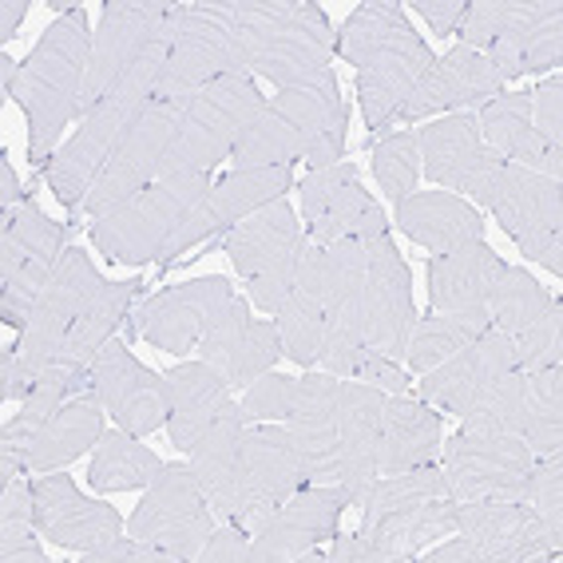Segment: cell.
I'll return each mask as SVG.
<instances>
[{"mask_svg":"<svg viewBox=\"0 0 563 563\" xmlns=\"http://www.w3.org/2000/svg\"><path fill=\"white\" fill-rule=\"evenodd\" d=\"M345 128H350V111H345L342 88L330 68L306 88L274 91L251 120V128L242 131V140L234 143L231 163L234 172L294 167V163L322 172L345 159Z\"/></svg>","mask_w":563,"mask_h":563,"instance_id":"obj_1","label":"cell"},{"mask_svg":"<svg viewBox=\"0 0 563 563\" xmlns=\"http://www.w3.org/2000/svg\"><path fill=\"white\" fill-rule=\"evenodd\" d=\"M91 36L96 32L88 29V12L80 4L64 9L16 71L12 100L21 103L29 120V159L41 167H48L52 155L60 152V135L68 131V123L80 120Z\"/></svg>","mask_w":563,"mask_h":563,"instance_id":"obj_2","label":"cell"},{"mask_svg":"<svg viewBox=\"0 0 563 563\" xmlns=\"http://www.w3.org/2000/svg\"><path fill=\"white\" fill-rule=\"evenodd\" d=\"M167 52H172V4H163V0H103L100 24L91 36L80 120L108 100H152Z\"/></svg>","mask_w":563,"mask_h":563,"instance_id":"obj_3","label":"cell"},{"mask_svg":"<svg viewBox=\"0 0 563 563\" xmlns=\"http://www.w3.org/2000/svg\"><path fill=\"white\" fill-rule=\"evenodd\" d=\"M251 76L278 91L306 88L338 60V29L313 0H231Z\"/></svg>","mask_w":563,"mask_h":563,"instance_id":"obj_4","label":"cell"},{"mask_svg":"<svg viewBox=\"0 0 563 563\" xmlns=\"http://www.w3.org/2000/svg\"><path fill=\"white\" fill-rule=\"evenodd\" d=\"M456 504L461 500L449 496L441 461L377 476L362 504V536L385 563H412L429 543L456 532Z\"/></svg>","mask_w":563,"mask_h":563,"instance_id":"obj_5","label":"cell"},{"mask_svg":"<svg viewBox=\"0 0 563 563\" xmlns=\"http://www.w3.org/2000/svg\"><path fill=\"white\" fill-rule=\"evenodd\" d=\"M262 103L266 96L258 91L254 76H222V80L183 96L172 152L163 159L159 179L219 172V163L234 155V143L251 128Z\"/></svg>","mask_w":563,"mask_h":563,"instance_id":"obj_6","label":"cell"},{"mask_svg":"<svg viewBox=\"0 0 563 563\" xmlns=\"http://www.w3.org/2000/svg\"><path fill=\"white\" fill-rule=\"evenodd\" d=\"M211 183V175H167V179H155L147 191H140L111 214L91 222V246L111 266H135V271L152 266V262H159L167 254L187 211L207 195Z\"/></svg>","mask_w":563,"mask_h":563,"instance_id":"obj_7","label":"cell"},{"mask_svg":"<svg viewBox=\"0 0 563 563\" xmlns=\"http://www.w3.org/2000/svg\"><path fill=\"white\" fill-rule=\"evenodd\" d=\"M222 76H251L231 0L172 4V52L155 84V100H183Z\"/></svg>","mask_w":563,"mask_h":563,"instance_id":"obj_8","label":"cell"},{"mask_svg":"<svg viewBox=\"0 0 563 563\" xmlns=\"http://www.w3.org/2000/svg\"><path fill=\"white\" fill-rule=\"evenodd\" d=\"M71 239V222H56L32 202V195L4 211L0 222V322L24 330L44 282L60 266Z\"/></svg>","mask_w":563,"mask_h":563,"instance_id":"obj_9","label":"cell"},{"mask_svg":"<svg viewBox=\"0 0 563 563\" xmlns=\"http://www.w3.org/2000/svg\"><path fill=\"white\" fill-rule=\"evenodd\" d=\"M290 187H298V183H294V167H246V172L222 175L219 183L207 187V195L195 202L191 211H187V219H183L179 234L172 239L167 254L159 258V266L163 271L187 266L191 258L207 254V246H219L222 234L234 231L242 219H251L262 207L286 199Z\"/></svg>","mask_w":563,"mask_h":563,"instance_id":"obj_10","label":"cell"},{"mask_svg":"<svg viewBox=\"0 0 563 563\" xmlns=\"http://www.w3.org/2000/svg\"><path fill=\"white\" fill-rule=\"evenodd\" d=\"M179 103L183 100H143L135 115L123 128L115 152H111L108 167L96 179V187L84 199L80 214L84 219H103L140 191H147L159 179V167L172 152L175 123H179Z\"/></svg>","mask_w":563,"mask_h":563,"instance_id":"obj_11","label":"cell"},{"mask_svg":"<svg viewBox=\"0 0 563 563\" xmlns=\"http://www.w3.org/2000/svg\"><path fill=\"white\" fill-rule=\"evenodd\" d=\"M488 211L500 231L536 258L548 274L563 278V187L540 172L504 163L488 195Z\"/></svg>","mask_w":563,"mask_h":563,"instance_id":"obj_12","label":"cell"},{"mask_svg":"<svg viewBox=\"0 0 563 563\" xmlns=\"http://www.w3.org/2000/svg\"><path fill=\"white\" fill-rule=\"evenodd\" d=\"M536 453L512 433H473L461 429L444 437L441 468L453 500H523Z\"/></svg>","mask_w":563,"mask_h":563,"instance_id":"obj_13","label":"cell"},{"mask_svg":"<svg viewBox=\"0 0 563 563\" xmlns=\"http://www.w3.org/2000/svg\"><path fill=\"white\" fill-rule=\"evenodd\" d=\"M211 532L214 508L202 496L191 464H167L128 520V536L155 543V548H167L179 563L199 560L202 543Z\"/></svg>","mask_w":563,"mask_h":563,"instance_id":"obj_14","label":"cell"},{"mask_svg":"<svg viewBox=\"0 0 563 563\" xmlns=\"http://www.w3.org/2000/svg\"><path fill=\"white\" fill-rule=\"evenodd\" d=\"M100 286H103V278H100V271L91 266L88 251L68 246L60 266L44 282L41 298H36L29 322H24V330H21V342H16V362H21V369L32 377V385L41 382V373L56 362L64 333L71 330V322L80 318V310L91 302V294L100 290Z\"/></svg>","mask_w":563,"mask_h":563,"instance_id":"obj_15","label":"cell"},{"mask_svg":"<svg viewBox=\"0 0 563 563\" xmlns=\"http://www.w3.org/2000/svg\"><path fill=\"white\" fill-rule=\"evenodd\" d=\"M84 393H91L103 405V412H111V421L128 429L135 437H152L159 429H167V377L135 357L128 350V338H111L96 362L88 365L84 377Z\"/></svg>","mask_w":563,"mask_h":563,"instance_id":"obj_16","label":"cell"},{"mask_svg":"<svg viewBox=\"0 0 563 563\" xmlns=\"http://www.w3.org/2000/svg\"><path fill=\"white\" fill-rule=\"evenodd\" d=\"M417 147H421V175L433 187L488 207L504 159L484 143L473 111H453V115L424 123L417 131Z\"/></svg>","mask_w":563,"mask_h":563,"instance_id":"obj_17","label":"cell"},{"mask_svg":"<svg viewBox=\"0 0 563 563\" xmlns=\"http://www.w3.org/2000/svg\"><path fill=\"white\" fill-rule=\"evenodd\" d=\"M302 195V219H306V239L313 246H333V242L357 239H382L389 234V219L377 207L369 191L357 179V167L350 159L322 167V172H306V179L298 183Z\"/></svg>","mask_w":563,"mask_h":563,"instance_id":"obj_18","label":"cell"},{"mask_svg":"<svg viewBox=\"0 0 563 563\" xmlns=\"http://www.w3.org/2000/svg\"><path fill=\"white\" fill-rule=\"evenodd\" d=\"M231 298L234 286L222 274H202V278L152 294L140 310L131 313V322H135V333L147 345L172 353V357H183V353L199 350L202 333L211 330V322L227 310Z\"/></svg>","mask_w":563,"mask_h":563,"instance_id":"obj_19","label":"cell"},{"mask_svg":"<svg viewBox=\"0 0 563 563\" xmlns=\"http://www.w3.org/2000/svg\"><path fill=\"white\" fill-rule=\"evenodd\" d=\"M365 254H369V271H365V345L393 357V362H405L409 333L417 325L409 262L389 234L365 242Z\"/></svg>","mask_w":563,"mask_h":563,"instance_id":"obj_20","label":"cell"},{"mask_svg":"<svg viewBox=\"0 0 563 563\" xmlns=\"http://www.w3.org/2000/svg\"><path fill=\"white\" fill-rule=\"evenodd\" d=\"M350 508L342 484H306L290 500H282L266 520L254 528L251 563H294L306 548L333 540L342 512Z\"/></svg>","mask_w":563,"mask_h":563,"instance_id":"obj_21","label":"cell"},{"mask_svg":"<svg viewBox=\"0 0 563 563\" xmlns=\"http://www.w3.org/2000/svg\"><path fill=\"white\" fill-rule=\"evenodd\" d=\"M456 532L473 540L488 563H540L563 555V540H555L523 500L456 504Z\"/></svg>","mask_w":563,"mask_h":563,"instance_id":"obj_22","label":"cell"},{"mask_svg":"<svg viewBox=\"0 0 563 563\" xmlns=\"http://www.w3.org/2000/svg\"><path fill=\"white\" fill-rule=\"evenodd\" d=\"M555 12H563L560 0H468L456 32L464 36L461 44L488 56L508 84L528 76V48L536 29Z\"/></svg>","mask_w":563,"mask_h":563,"instance_id":"obj_23","label":"cell"},{"mask_svg":"<svg viewBox=\"0 0 563 563\" xmlns=\"http://www.w3.org/2000/svg\"><path fill=\"white\" fill-rule=\"evenodd\" d=\"M135 108H140V103H131V100L100 103L91 115H84L76 135L48 159L44 179H48V191L56 195V202H60L64 211L76 214L84 207L88 191L96 187L103 167H108L123 128H128V120L135 115Z\"/></svg>","mask_w":563,"mask_h":563,"instance_id":"obj_24","label":"cell"},{"mask_svg":"<svg viewBox=\"0 0 563 563\" xmlns=\"http://www.w3.org/2000/svg\"><path fill=\"white\" fill-rule=\"evenodd\" d=\"M36 532L68 552H96L123 536V516L108 500L84 496L64 468L36 481Z\"/></svg>","mask_w":563,"mask_h":563,"instance_id":"obj_25","label":"cell"},{"mask_svg":"<svg viewBox=\"0 0 563 563\" xmlns=\"http://www.w3.org/2000/svg\"><path fill=\"white\" fill-rule=\"evenodd\" d=\"M504 91V76L488 56H481L468 44H456L433 60V68L424 71L421 84L412 88L409 103L401 111V123H421V120H441L453 111H468L488 103L493 96Z\"/></svg>","mask_w":563,"mask_h":563,"instance_id":"obj_26","label":"cell"},{"mask_svg":"<svg viewBox=\"0 0 563 563\" xmlns=\"http://www.w3.org/2000/svg\"><path fill=\"white\" fill-rule=\"evenodd\" d=\"M242 429H246V417H242L239 401H227V409L214 417V424L199 437L187 464H191L195 481H199L202 496L211 504L222 520L242 523L246 532L254 528L251 516V496H246V481H242Z\"/></svg>","mask_w":563,"mask_h":563,"instance_id":"obj_27","label":"cell"},{"mask_svg":"<svg viewBox=\"0 0 563 563\" xmlns=\"http://www.w3.org/2000/svg\"><path fill=\"white\" fill-rule=\"evenodd\" d=\"M385 393L365 382L342 377L338 385V484L350 496V508H362L377 484V449H382Z\"/></svg>","mask_w":563,"mask_h":563,"instance_id":"obj_28","label":"cell"},{"mask_svg":"<svg viewBox=\"0 0 563 563\" xmlns=\"http://www.w3.org/2000/svg\"><path fill=\"white\" fill-rule=\"evenodd\" d=\"M338 385L342 377L310 369L298 377V397L286 417V433L310 484H338Z\"/></svg>","mask_w":563,"mask_h":563,"instance_id":"obj_29","label":"cell"},{"mask_svg":"<svg viewBox=\"0 0 563 563\" xmlns=\"http://www.w3.org/2000/svg\"><path fill=\"white\" fill-rule=\"evenodd\" d=\"M433 48L417 32H409L405 41L377 52L365 64L362 76H357V103H362V120L369 123L373 135L401 123V111L409 103L412 88L421 84L424 71L433 68Z\"/></svg>","mask_w":563,"mask_h":563,"instance_id":"obj_30","label":"cell"},{"mask_svg":"<svg viewBox=\"0 0 563 563\" xmlns=\"http://www.w3.org/2000/svg\"><path fill=\"white\" fill-rule=\"evenodd\" d=\"M143 282L131 278V282H108L96 294H91V302L80 310V318L71 322V330L64 333L60 353H56V362L48 365V377H64L71 385V393H84V377H88V365L96 362V353L115 338L123 322L131 318V302L140 298ZM41 373V377H44Z\"/></svg>","mask_w":563,"mask_h":563,"instance_id":"obj_31","label":"cell"},{"mask_svg":"<svg viewBox=\"0 0 563 563\" xmlns=\"http://www.w3.org/2000/svg\"><path fill=\"white\" fill-rule=\"evenodd\" d=\"M242 481H246V496H251L254 528L282 500H290L298 488L310 484L286 424H246L242 429Z\"/></svg>","mask_w":563,"mask_h":563,"instance_id":"obj_32","label":"cell"},{"mask_svg":"<svg viewBox=\"0 0 563 563\" xmlns=\"http://www.w3.org/2000/svg\"><path fill=\"white\" fill-rule=\"evenodd\" d=\"M504 369H516L512 338L493 325V330H484L476 342L464 345L461 353H453L449 362L421 373V401H429L437 412L461 417V412L473 405L476 393Z\"/></svg>","mask_w":563,"mask_h":563,"instance_id":"obj_33","label":"cell"},{"mask_svg":"<svg viewBox=\"0 0 563 563\" xmlns=\"http://www.w3.org/2000/svg\"><path fill=\"white\" fill-rule=\"evenodd\" d=\"M473 115L484 143L504 163L540 172L548 179H560L563 175V152H552L532 123V91H500L488 103H481Z\"/></svg>","mask_w":563,"mask_h":563,"instance_id":"obj_34","label":"cell"},{"mask_svg":"<svg viewBox=\"0 0 563 563\" xmlns=\"http://www.w3.org/2000/svg\"><path fill=\"white\" fill-rule=\"evenodd\" d=\"M444 449L441 412L417 393H389L382 405V449L377 468L382 476L409 473L421 464H437Z\"/></svg>","mask_w":563,"mask_h":563,"instance_id":"obj_35","label":"cell"},{"mask_svg":"<svg viewBox=\"0 0 563 563\" xmlns=\"http://www.w3.org/2000/svg\"><path fill=\"white\" fill-rule=\"evenodd\" d=\"M393 219L405 239L437 254L461 251L484 239V214L476 211V202L453 191H412L409 199L397 202Z\"/></svg>","mask_w":563,"mask_h":563,"instance_id":"obj_36","label":"cell"},{"mask_svg":"<svg viewBox=\"0 0 563 563\" xmlns=\"http://www.w3.org/2000/svg\"><path fill=\"white\" fill-rule=\"evenodd\" d=\"M167 377V437L179 453H191L199 437L214 424L227 401H231V385L214 365L207 362H179L163 373Z\"/></svg>","mask_w":563,"mask_h":563,"instance_id":"obj_37","label":"cell"},{"mask_svg":"<svg viewBox=\"0 0 563 563\" xmlns=\"http://www.w3.org/2000/svg\"><path fill=\"white\" fill-rule=\"evenodd\" d=\"M504 258L488 242H468L461 251L433 254L429 258V306L437 313L488 310L493 282L500 274Z\"/></svg>","mask_w":563,"mask_h":563,"instance_id":"obj_38","label":"cell"},{"mask_svg":"<svg viewBox=\"0 0 563 563\" xmlns=\"http://www.w3.org/2000/svg\"><path fill=\"white\" fill-rule=\"evenodd\" d=\"M302 219L294 214V207L286 199L271 202L254 211L251 219H242L234 231H227L219 239V251H227V258L234 262V271L242 278H254L258 271H266L274 258L290 251L294 242L302 239Z\"/></svg>","mask_w":563,"mask_h":563,"instance_id":"obj_39","label":"cell"},{"mask_svg":"<svg viewBox=\"0 0 563 563\" xmlns=\"http://www.w3.org/2000/svg\"><path fill=\"white\" fill-rule=\"evenodd\" d=\"M103 437V405L91 393H76L60 405V412L44 424L29 453V473H56L91 453Z\"/></svg>","mask_w":563,"mask_h":563,"instance_id":"obj_40","label":"cell"},{"mask_svg":"<svg viewBox=\"0 0 563 563\" xmlns=\"http://www.w3.org/2000/svg\"><path fill=\"white\" fill-rule=\"evenodd\" d=\"M167 464L155 456V449L140 441L128 429H103L100 444L91 449L88 481L96 493H135V488H152Z\"/></svg>","mask_w":563,"mask_h":563,"instance_id":"obj_41","label":"cell"},{"mask_svg":"<svg viewBox=\"0 0 563 563\" xmlns=\"http://www.w3.org/2000/svg\"><path fill=\"white\" fill-rule=\"evenodd\" d=\"M484 330H493L488 310H461V313H424L417 318L409 333V350L405 362L412 373H429L441 362H449L453 353H461L468 342H476Z\"/></svg>","mask_w":563,"mask_h":563,"instance_id":"obj_42","label":"cell"},{"mask_svg":"<svg viewBox=\"0 0 563 563\" xmlns=\"http://www.w3.org/2000/svg\"><path fill=\"white\" fill-rule=\"evenodd\" d=\"M555 294L543 286V282H536V274L520 271V266H508L504 262L500 274H496L493 282V298H488V318H493V325L500 333H508V338H516V333H523L528 325H536L543 318V313L552 310Z\"/></svg>","mask_w":563,"mask_h":563,"instance_id":"obj_43","label":"cell"},{"mask_svg":"<svg viewBox=\"0 0 563 563\" xmlns=\"http://www.w3.org/2000/svg\"><path fill=\"white\" fill-rule=\"evenodd\" d=\"M520 441L536 456H552L563 449V365L528 373V405H523Z\"/></svg>","mask_w":563,"mask_h":563,"instance_id":"obj_44","label":"cell"},{"mask_svg":"<svg viewBox=\"0 0 563 563\" xmlns=\"http://www.w3.org/2000/svg\"><path fill=\"white\" fill-rule=\"evenodd\" d=\"M274 325H278L282 353L302 369H318L325 342V310L306 282H294V290L286 294V302L274 313Z\"/></svg>","mask_w":563,"mask_h":563,"instance_id":"obj_45","label":"cell"},{"mask_svg":"<svg viewBox=\"0 0 563 563\" xmlns=\"http://www.w3.org/2000/svg\"><path fill=\"white\" fill-rule=\"evenodd\" d=\"M36 481L16 476L0 488V560L4 563H44L41 540H36Z\"/></svg>","mask_w":563,"mask_h":563,"instance_id":"obj_46","label":"cell"},{"mask_svg":"<svg viewBox=\"0 0 563 563\" xmlns=\"http://www.w3.org/2000/svg\"><path fill=\"white\" fill-rule=\"evenodd\" d=\"M523 405H528V373L504 369L473 397V405L461 412L464 429L473 433H512L520 437Z\"/></svg>","mask_w":563,"mask_h":563,"instance_id":"obj_47","label":"cell"},{"mask_svg":"<svg viewBox=\"0 0 563 563\" xmlns=\"http://www.w3.org/2000/svg\"><path fill=\"white\" fill-rule=\"evenodd\" d=\"M373 175L385 199L401 202L421 183V147H417V131H389L373 147Z\"/></svg>","mask_w":563,"mask_h":563,"instance_id":"obj_48","label":"cell"},{"mask_svg":"<svg viewBox=\"0 0 563 563\" xmlns=\"http://www.w3.org/2000/svg\"><path fill=\"white\" fill-rule=\"evenodd\" d=\"M251 298H239L234 294L231 302H227V310L219 313L211 322V330L202 333V342H199V362L214 365V369L227 377L234 365V357H239L242 342H246V330H251Z\"/></svg>","mask_w":563,"mask_h":563,"instance_id":"obj_49","label":"cell"},{"mask_svg":"<svg viewBox=\"0 0 563 563\" xmlns=\"http://www.w3.org/2000/svg\"><path fill=\"white\" fill-rule=\"evenodd\" d=\"M294 397H298V377L271 369L242 389L239 409L246 417V424H286V417L294 409Z\"/></svg>","mask_w":563,"mask_h":563,"instance_id":"obj_50","label":"cell"},{"mask_svg":"<svg viewBox=\"0 0 563 563\" xmlns=\"http://www.w3.org/2000/svg\"><path fill=\"white\" fill-rule=\"evenodd\" d=\"M512 353H516V369H523V373L563 365V302L560 298H555L552 310L543 313L540 322L528 325L523 333H516Z\"/></svg>","mask_w":563,"mask_h":563,"instance_id":"obj_51","label":"cell"},{"mask_svg":"<svg viewBox=\"0 0 563 563\" xmlns=\"http://www.w3.org/2000/svg\"><path fill=\"white\" fill-rule=\"evenodd\" d=\"M278 362H282L278 325H274V318H254L251 330H246V342H242L239 357H234L231 373H227V385H231V393L234 389L242 393L254 377L278 369Z\"/></svg>","mask_w":563,"mask_h":563,"instance_id":"obj_52","label":"cell"},{"mask_svg":"<svg viewBox=\"0 0 563 563\" xmlns=\"http://www.w3.org/2000/svg\"><path fill=\"white\" fill-rule=\"evenodd\" d=\"M523 504L548 523V532L563 540V456H536L532 473H528V488H523Z\"/></svg>","mask_w":563,"mask_h":563,"instance_id":"obj_53","label":"cell"},{"mask_svg":"<svg viewBox=\"0 0 563 563\" xmlns=\"http://www.w3.org/2000/svg\"><path fill=\"white\" fill-rule=\"evenodd\" d=\"M310 246H313V242L302 234V239L294 242L282 258H274L266 271H258L254 278H246L254 310H258V313H278V306L286 302V294H290L294 282H298V271H302V258H306V251H310Z\"/></svg>","mask_w":563,"mask_h":563,"instance_id":"obj_54","label":"cell"},{"mask_svg":"<svg viewBox=\"0 0 563 563\" xmlns=\"http://www.w3.org/2000/svg\"><path fill=\"white\" fill-rule=\"evenodd\" d=\"M532 123L540 131V140L552 147V152H563V76L552 71L543 84H536L532 91Z\"/></svg>","mask_w":563,"mask_h":563,"instance_id":"obj_55","label":"cell"},{"mask_svg":"<svg viewBox=\"0 0 563 563\" xmlns=\"http://www.w3.org/2000/svg\"><path fill=\"white\" fill-rule=\"evenodd\" d=\"M254 555V532H246L242 523L227 520L214 523V532L202 543L199 560L202 563H251Z\"/></svg>","mask_w":563,"mask_h":563,"instance_id":"obj_56","label":"cell"},{"mask_svg":"<svg viewBox=\"0 0 563 563\" xmlns=\"http://www.w3.org/2000/svg\"><path fill=\"white\" fill-rule=\"evenodd\" d=\"M353 382L373 385V389H382L385 397H389V393H412L405 365L393 362V357H385V353H377V350L362 353V362H357V369H353Z\"/></svg>","mask_w":563,"mask_h":563,"instance_id":"obj_57","label":"cell"},{"mask_svg":"<svg viewBox=\"0 0 563 563\" xmlns=\"http://www.w3.org/2000/svg\"><path fill=\"white\" fill-rule=\"evenodd\" d=\"M84 563H179L167 548H155V543H143L135 536H120L108 548H96V552H80Z\"/></svg>","mask_w":563,"mask_h":563,"instance_id":"obj_58","label":"cell"},{"mask_svg":"<svg viewBox=\"0 0 563 563\" xmlns=\"http://www.w3.org/2000/svg\"><path fill=\"white\" fill-rule=\"evenodd\" d=\"M409 9L417 12V16H424L437 36H449V32L461 29L468 0H409Z\"/></svg>","mask_w":563,"mask_h":563,"instance_id":"obj_59","label":"cell"},{"mask_svg":"<svg viewBox=\"0 0 563 563\" xmlns=\"http://www.w3.org/2000/svg\"><path fill=\"white\" fill-rule=\"evenodd\" d=\"M32 389H36V385H32V377L21 369V362H16V345H4V353H0V401L21 405Z\"/></svg>","mask_w":563,"mask_h":563,"instance_id":"obj_60","label":"cell"},{"mask_svg":"<svg viewBox=\"0 0 563 563\" xmlns=\"http://www.w3.org/2000/svg\"><path fill=\"white\" fill-rule=\"evenodd\" d=\"M417 560H429V563H488L481 548H476L473 540H464L461 532H453L449 540H437V548L429 543Z\"/></svg>","mask_w":563,"mask_h":563,"instance_id":"obj_61","label":"cell"},{"mask_svg":"<svg viewBox=\"0 0 563 563\" xmlns=\"http://www.w3.org/2000/svg\"><path fill=\"white\" fill-rule=\"evenodd\" d=\"M330 563H385V555L365 540L362 532L357 536H333V548H330Z\"/></svg>","mask_w":563,"mask_h":563,"instance_id":"obj_62","label":"cell"},{"mask_svg":"<svg viewBox=\"0 0 563 563\" xmlns=\"http://www.w3.org/2000/svg\"><path fill=\"white\" fill-rule=\"evenodd\" d=\"M24 199H29V191L21 187V175L12 172L9 155L0 152V207H4V211H12V207H21Z\"/></svg>","mask_w":563,"mask_h":563,"instance_id":"obj_63","label":"cell"},{"mask_svg":"<svg viewBox=\"0 0 563 563\" xmlns=\"http://www.w3.org/2000/svg\"><path fill=\"white\" fill-rule=\"evenodd\" d=\"M29 9H32L29 0H4V4H0V16H4V24H0V44L16 41V32H21Z\"/></svg>","mask_w":563,"mask_h":563,"instance_id":"obj_64","label":"cell"}]
</instances>
